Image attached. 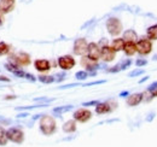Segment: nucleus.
<instances>
[{
	"label": "nucleus",
	"instance_id": "1",
	"mask_svg": "<svg viewBox=\"0 0 157 147\" xmlns=\"http://www.w3.org/2000/svg\"><path fill=\"white\" fill-rule=\"evenodd\" d=\"M39 127L40 130L44 135H52L56 130H57V124H56V121L52 116H48V115H42L40 117V122H39Z\"/></svg>",
	"mask_w": 157,
	"mask_h": 147
},
{
	"label": "nucleus",
	"instance_id": "2",
	"mask_svg": "<svg viewBox=\"0 0 157 147\" xmlns=\"http://www.w3.org/2000/svg\"><path fill=\"white\" fill-rule=\"evenodd\" d=\"M9 63L22 68V66H28L32 63V59L27 52H17L9 55Z\"/></svg>",
	"mask_w": 157,
	"mask_h": 147
},
{
	"label": "nucleus",
	"instance_id": "3",
	"mask_svg": "<svg viewBox=\"0 0 157 147\" xmlns=\"http://www.w3.org/2000/svg\"><path fill=\"white\" fill-rule=\"evenodd\" d=\"M105 27H106L108 33H109L111 36H118V35L122 33V30H123L122 22H121L120 18H117V17H110V18L106 19Z\"/></svg>",
	"mask_w": 157,
	"mask_h": 147
},
{
	"label": "nucleus",
	"instance_id": "4",
	"mask_svg": "<svg viewBox=\"0 0 157 147\" xmlns=\"http://www.w3.org/2000/svg\"><path fill=\"white\" fill-rule=\"evenodd\" d=\"M136 45H137V53L140 55H147L152 51V42L146 36L139 37Z\"/></svg>",
	"mask_w": 157,
	"mask_h": 147
},
{
	"label": "nucleus",
	"instance_id": "5",
	"mask_svg": "<svg viewBox=\"0 0 157 147\" xmlns=\"http://www.w3.org/2000/svg\"><path fill=\"white\" fill-rule=\"evenodd\" d=\"M57 64H58V66L62 70L68 71V70H71V69L75 66L76 62H75V58H74L73 55H67L59 57L58 60H57Z\"/></svg>",
	"mask_w": 157,
	"mask_h": 147
},
{
	"label": "nucleus",
	"instance_id": "6",
	"mask_svg": "<svg viewBox=\"0 0 157 147\" xmlns=\"http://www.w3.org/2000/svg\"><path fill=\"white\" fill-rule=\"evenodd\" d=\"M87 47H88L87 40L85 37H78L74 41L73 52L75 55H85L87 53Z\"/></svg>",
	"mask_w": 157,
	"mask_h": 147
},
{
	"label": "nucleus",
	"instance_id": "7",
	"mask_svg": "<svg viewBox=\"0 0 157 147\" xmlns=\"http://www.w3.org/2000/svg\"><path fill=\"white\" fill-rule=\"evenodd\" d=\"M7 139L15 144H22L24 141V133L18 128H10L6 130Z\"/></svg>",
	"mask_w": 157,
	"mask_h": 147
},
{
	"label": "nucleus",
	"instance_id": "8",
	"mask_svg": "<svg viewBox=\"0 0 157 147\" xmlns=\"http://www.w3.org/2000/svg\"><path fill=\"white\" fill-rule=\"evenodd\" d=\"M73 117H74V119L76 122L86 123V122H88L92 118V112L88 110V109L82 107V109H78V110L75 111L74 115H73Z\"/></svg>",
	"mask_w": 157,
	"mask_h": 147
},
{
	"label": "nucleus",
	"instance_id": "9",
	"mask_svg": "<svg viewBox=\"0 0 157 147\" xmlns=\"http://www.w3.org/2000/svg\"><path fill=\"white\" fill-rule=\"evenodd\" d=\"M100 51H101V48L99 47V45L97 42H88L86 55L90 59H92L94 62H98L99 59H100Z\"/></svg>",
	"mask_w": 157,
	"mask_h": 147
},
{
	"label": "nucleus",
	"instance_id": "10",
	"mask_svg": "<svg viewBox=\"0 0 157 147\" xmlns=\"http://www.w3.org/2000/svg\"><path fill=\"white\" fill-rule=\"evenodd\" d=\"M81 65H82V66L85 68V70L88 71V73L97 71L99 68H100L98 62H94V60L90 59L87 55H82V58H81Z\"/></svg>",
	"mask_w": 157,
	"mask_h": 147
},
{
	"label": "nucleus",
	"instance_id": "11",
	"mask_svg": "<svg viewBox=\"0 0 157 147\" xmlns=\"http://www.w3.org/2000/svg\"><path fill=\"white\" fill-rule=\"evenodd\" d=\"M116 58V52L111 48V46H104L100 51V59L104 63H110Z\"/></svg>",
	"mask_w": 157,
	"mask_h": 147
},
{
	"label": "nucleus",
	"instance_id": "12",
	"mask_svg": "<svg viewBox=\"0 0 157 147\" xmlns=\"http://www.w3.org/2000/svg\"><path fill=\"white\" fill-rule=\"evenodd\" d=\"M16 5V0H0V12L2 15H7L13 11Z\"/></svg>",
	"mask_w": 157,
	"mask_h": 147
},
{
	"label": "nucleus",
	"instance_id": "13",
	"mask_svg": "<svg viewBox=\"0 0 157 147\" xmlns=\"http://www.w3.org/2000/svg\"><path fill=\"white\" fill-rule=\"evenodd\" d=\"M34 68L39 73H47L51 69V63L47 59H36L34 62Z\"/></svg>",
	"mask_w": 157,
	"mask_h": 147
},
{
	"label": "nucleus",
	"instance_id": "14",
	"mask_svg": "<svg viewBox=\"0 0 157 147\" xmlns=\"http://www.w3.org/2000/svg\"><path fill=\"white\" fill-rule=\"evenodd\" d=\"M143 93H133V94H129L127 96V100H126V104L128 106H137L139 105L141 101H143Z\"/></svg>",
	"mask_w": 157,
	"mask_h": 147
},
{
	"label": "nucleus",
	"instance_id": "15",
	"mask_svg": "<svg viewBox=\"0 0 157 147\" xmlns=\"http://www.w3.org/2000/svg\"><path fill=\"white\" fill-rule=\"evenodd\" d=\"M114 110L111 107V105L109 104V101H99L98 104L96 105V113L98 115H104V113H109Z\"/></svg>",
	"mask_w": 157,
	"mask_h": 147
},
{
	"label": "nucleus",
	"instance_id": "16",
	"mask_svg": "<svg viewBox=\"0 0 157 147\" xmlns=\"http://www.w3.org/2000/svg\"><path fill=\"white\" fill-rule=\"evenodd\" d=\"M122 39L124 40V42H137L139 36H138L136 30H133V29H127V30L123 32Z\"/></svg>",
	"mask_w": 157,
	"mask_h": 147
},
{
	"label": "nucleus",
	"instance_id": "17",
	"mask_svg": "<svg viewBox=\"0 0 157 147\" xmlns=\"http://www.w3.org/2000/svg\"><path fill=\"white\" fill-rule=\"evenodd\" d=\"M123 52L124 55H128V57H132L137 53V45L136 42H124V46H123Z\"/></svg>",
	"mask_w": 157,
	"mask_h": 147
},
{
	"label": "nucleus",
	"instance_id": "18",
	"mask_svg": "<svg viewBox=\"0 0 157 147\" xmlns=\"http://www.w3.org/2000/svg\"><path fill=\"white\" fill-rule=\"evenodd\" d=\"M12 74H13L16 77L25 78V80H28V81H30V82H35V81H36V77H35L34 75H32V74H29V73H25V71H23L22 69H18V70L13 71Z\"/></svg>",
	"mask_w": 157,
	"mask_h": 147
},
{
	"label": "nucleus",
	"instance_id": "19",
	"mask_svg": "<svg viewBox=\"0 0 157 147\" xmlns=\"http://www.w3.org/2000/svg\"><path fill=\"white\" fill-rule=\"evenodd\" d=\"M62 129H63L64 133H68V134L76 131V121H75V119H69V121H67V122L63 124V128Z\"/></svg>",
	"mask_w": 157,
	"mask_h": 147
},
{
	"label": "nucleus",
	"instance_id": "20",
	"mask_svg": "<svg viewBox=\"0 0 157 147\" xmlns=\"http://www.w3.org/2000/svg\"><path fill=\"white\" fill-rule=\"evenodd\" d=\"M123 46H124V40L122 37H116L111 41V48L115 52H120L123 51Z\"/></svg>",
	"mask_w": 157,
	"mask_h": 147
},
{
	"label": "nucleus",
	"instance_id": "21",
	"mask_svg": "<svg viewBox=\"0 0 157 147\" xmlns=\"http://www.w3.org/2000/svg\"><path fill=\"white\" fill-rule=\"evenodd\" d=\"M74 109V105H65V106H58V107H55L52 112H53V115H56V116H62L63 113H65V112H69V111H71Z\"/></svg>",
	"mask_w": 157,
	"mask_h": 147
},
{
	"label": "nucleus",
	"instance_id": "22",
	"mask_svg": "<svg viewBox=\"0 0 157 147\" xmlns=\"http://www.w3.org/2000/svg\"><path fill=\"white\" fill-rule=\"evenodd\" d=\"M146 37L151 41H155L157 40V24L154 25H150L147 29H146Z\"/></svg>",
	"mask_w": 157,
	"mask_h": 147
},
{
	"label": "nucleus",
	"instance_id": "23",
	"mask_svg": "<svg viewBox=\"0 0 157 147\" xmlns=\"http://www.w3.org/2000/svg\"><path fill=\"white\" fill-rule=\"evenodd\" d=\"M10 52H11V46L4 41H0V57L10 55Z\"/></svg>",
	"mask_w": 157,
	"mask_h": 147
},
{
	"label": "nucleus",
	"instance_id": "24",
	"mask_svg": "<svg viewBox=\"0 0 157 147\" xmlns=\"http://www.w3.org/2000/svg\"><path fill=\"white\" fill-rule=\"evenodd\" d=\"M38 80H39L41 83H46V85L53 83L56 81L55 76H47V75H40V76H38Z\"/></svg>",
	"mask_w": 157,
	"mask_h": 147
},
{
	"label": "nucleus",
	"instance_id": "25",
	"mask_svg": "<svg viewBox=\"0 0 157 147\" xmlns=\"http://www.w3.org/2000/svg\"><path fill=\"white\" fill-rule=\"evenodd\" d=\"M9 139H7V135H6V130L0 127V146H5L7 144Z\"/></svg>",
	"mask_w": 157,
	"mask_h": 147
},
{
	"label": "nucleus",
	"instance_id": "26",
	"mask_svg": "<svg viewBox=\"0 0 157 147\" xmlns=\"http://www.w3.org/2000/svg\"><path fill=\"white\" fill-rule=\"evenodd\" d=\"M118 65H120V69H121V71H122V70H126L127 68H129V66L132 65V60H131L129 58H127V59H123V60H121V62L118 63Z\"/></svg>",
	"mask_w": 157,
	"mask_h": 147
},
{
	"label": "nucleus",
	"instance_id": "27",
	"mask_svg": "<svg viewBox=\"0 0 157 147\" xmlns=\"http://www.w3.org/2000/svg\"><path fill=\"white\" fill-rule=\"evenodd\" d=\"M88 76H90V75H88V71H86V70H80V71H78V73L75 74V78H76L78 81H83V80H86Z\"/></svg>",
	"mask_w": 157,
	"mask_h": 147
},
{
	"label": "nucleus",
	"instance_id": "28",
	"mask_svg": "<svg viewBox=\"0 0 157 147\" xmlns=\"http://www.w3.org/2000/svg\"><path fill=\"white\" fill-rule=\"evenodd\" d=\"M144 73H145V70H144V69H136V70H133V71H131V73L128 74V77L140 76V75H143Z\"/></svg>",
	"mask_w": 157,
	"mask_h": 147
},
{
	"label": "nucleus",
	"instance_id": "29",
	"mask_svg": "<svg viewBox=\"0 0 157 147\" xmlns=\"http://www.w3.org/2000/svg\"><path fill=\"white\" fill-rule=\"evenodd\" d=\"M147 64V60L146 59H144V58H139L136 60V66L138 68H141V66H145Z\"/></svg>",
	"mask_w": 157,
	"mask_h": 147
},
{
	"label": "nucleus",
	"instance_id": "30",
	"mask_svg": "<svg viewBox=\"0 0 157 147\" xmlns=\"http://www.w3.org/2000/svg\"><path fill=\"white\" fill-rule=\"evenodd\" d=\"M106 81L105 80H100V81H93V82H88V83H83L82 86L83 87H88V86H94V85H101V83H105Z\"/></svg>",
	"mask_w": 157,
	"mask_h": 147
},
{
	"label": "nucleus",
	"instance_id": "31",
	"mask_svg": "<svg viewBox=\"0 0 157 147\" xmlns=\"http://www.w3.org/2000/svg\"><path fill=\"white\" fill-rule=\"evenodd\" d=\"M146 91L147 92H155V91H157V81H155V82H152L147 88H146Z\"/></svg>",
	"mask_w": 157,
	"mask_h": 147
},
{
	"label": "nucleus",
	"instance_id": "32",
	"mask_svg": "<svg viewBox=\"0 0 157 147\" xmlns=\"http://www.w3.org/2000/svg\"><path fill=\"white\" fill-rule=\"evenodd\" d=\"M106 71L108 73H111V74H116L118 71H121V69H120V65H115V66H113V68H109V69H106Z\"/></svg>",
	"mask_w": 157,
	"mask_h": 147
},
{
	"label": "nucleus",
	"instance_id": "33",
	"mask_svg": "<svg viewBox=\"0 0 157 147\" xmlns=\"http://www.w3.org/2000/svg\"><path fill=\"white\" fill-rule=\"evenodd\" d=\"M53 100L55 99H47V98H36V99H34V101H36V103H51Z\"/></svg>",
	"mask_w": 157,
	"mask_h": 147
},
{
	"label": "nucleus",
	"instance_id": "34",
	"mask_svg": "<svg viewBox=\"0 0 157 147\" xmlns=\"http://www.w3.org/2000/svg\"><path fill=\"white\" fill-rule=\"evenodd\" d=\"M99 103V100H91V101H86L82 104V106H96Z\"/></svg>",
	"mask_w": 157,
	"mask_h": 147
},
{
	"label": "nucleus",
	"instance_id": "35",
	"mask_svg": "<svg viewBox=\"0 0 157 147\" xmlns=\"http://www.w3.org/2000/svg\"><path fill=\"white\" fill-rule=\"evenodd\" d=\"M99 47L101 48V47H104V46H109V41H108V39H105V37H103L100 41L98 42Z\"/></svg>",
	"mask_w": 157,
	"mask_h": 147
},
{
	"label": "nucleus",
	"instance_id": "36",
	"mask_svg": "<svg viewBox=\"0 0 157 147\" xmlns=\"http://www.w3.org/2000/svg\"><path fill=\"white\" fill-rule=\"evenodd\" d=\"M65 76H67V75L63 73V74H57L55 77H58V78H56V81H57V82H59V81H63V80L65 78Z\"/></svg>",
	"mask_w": 157,
	"mask_h": 147
},
{
	"label": "nucleus",
	"instance_id": "37",
	"mask_svg": "<svg viewBox=\"0 0 157 147\" xmlns=\"http://www.w3.org/2000/svg\"><path fill=\"white\" fill-rule=\"evenodd\" d=\"M149 78H150V76H145V77H144V78H141V80H139V83H140V85H141V83H144V82H145V81H147V80H149Z\"/></svg>",
	"mask_w": 157,
	"mask_h": 147
},
{
	"label": "nucleus",
	"instance_id": "38",
	"mask_svg": "<svg viewBox=\"0 0 157 147\" xmlns=\"http://www.w3.org/2000/svg\"><path fill=\"white\" fill-rule=\"evenodd\" d=\"M17 96H15V95H7V96H5L4 99L5 100H12V99H16Z\"/></svg>",
	"mask_w": 157,
	"mask_h": 147
},
{
	"label": "nucleus",
	"instance_id": "39",
	"mask_svg": "<svg viewBox=\"0 0 157 147\" xmlns=\"http://www.w3.org/2000/svg\"><path fill=\"white\" fill-rule=\"evenodd\" d=\"M27 116H29V113H28V112H24V113H20V115H17V117H20V118H24V117H27Z\"/></svg>",
	"mask_w": 157,
	"mask_h": 147
},
{
	"label": "nucleus",
	"instance_id": "40",
	"mask_svg": "<svg viewBox=\"0 0 157 147\" xmlns=\"http://www.w3.org/2000/svg\"><path fill=\"white\" fill-rule=\"evenodd\" d=\"M0 81H5V82H10V78H7L6 76H0Z\"/></svg>",
	"mask_w": 157,
	"mask_h": 147
},
{
	"label": "nucleus",
	"instance_id": "41",
	"mask_svg": "<svg viewBox=\"0 0 157 147\" xmlns=\"http://www.w3.org/2000/svg\"><path fill=\"white\" fill-rule=\"evenodd\" d=\"M128 95H129V92H127V91L120 93V96H122V98H123V96H128Z\"/></svg>",
	"mask_w": 157,
	"mask_h": 147
},
{
	"label": "nucleus",
	"instance_id": "42",
	"mask_svg": "<svg viewBox=\"0 0 157 147\" xmlns=\"http://www.w3.org/2000/svg\"><path fill=\"white\" fill-rule=\"evenodd\" d=\"M4 24V15L0 12V27Z\"/></svg>",
	"mask_w": 157,
	"mask_h": 147
},
{
	"label": "nucleus",
	"instance_id": "43",
	"mask_svg": "<svg viewBox=\"0 0 157 147\" xmlns=\"http://www.w3.org/2000/svg\"><path fill=\"white\" fill-rule=\"evenodd\" d=\"M152 96H154V98H157V91L152 92Z\"/></svg>",
	"mask_w": 157,
	"mask_h": 147
},
{
	"label": "nucleus",
	"instance_id": "44",
	"mask_svg": "<svg viewBox=\"0 0 157 147\" xmlns=\"http://www.w3.org/2000/svg\"><path fill=\"white\" fill-rule=\"evenodd\" d=\"M154 60H157V55H155V57H154Z\"/></svg>",
	"mask_w": 157,
	"mask_h": 147
}]
</instances>
